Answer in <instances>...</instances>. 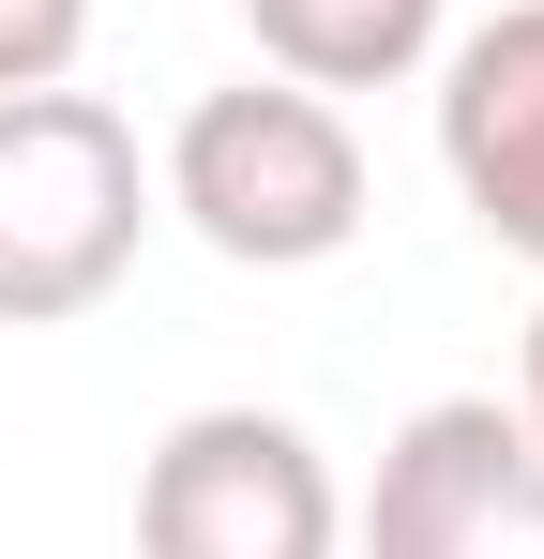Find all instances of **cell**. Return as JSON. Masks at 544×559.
<instances>
[{
    "mask_svg": "<svg viewBox=\"0 0 544 559\" xmlns=\"http://www.w3.org/2000/svg\"><path fill=\"white\" fill-rule=\"evenodd\" d=\"M243 31L303 92H393L439 61V0H243Z\"/></svg>",
    "mask_w": 544,
    "mask_h": 559,
    "instance_id": "cell-6",
    "label": "cell"
},
{
    "mask_svg": "<svg viewBox=\"0 0 544 559\" xmlns=\"http://www.w3.org/2000/svg\"><path fill=\"white\" fill-rule=\"evenodd\" d=\"M515 424L544 439V302H530V348H515Z\"/></svg>",
    "mask_w": 544,
    "mask_h": 559,
    "instance_id": "cell-8",
    "label": "cell"
},
{
    "mask_svg": "<svg viewBox=\"0 0 544 559\" xmlns=\"http://www.w3.org/2000/svg\"><path fill=\"white\" fill-rule=\"evenodd\" d=\"M348 559H544V439L499 393H439L378 439Z\"/></svg>",
    "mask_w": 544,
    "mask_h": 559,
    "instance_id": "cell-4",
    "label": "cell"
},
{
    "mask_svg": "<svg viewBox=\"0 0 544 559\" xmlns=\"http://www.w3.org/2000/svg\"><path fill=\"white\" fill-rule=\"evenodd\" d=\"M152 242V167L106 92H0V333H61Z\"/></svg>",
    "mask_w": 544,
    "mask_h": 559,
    "instance_id": "cell-2",
    "label": "cell"
},
{
    "mask_svg": "<svg viewBox=\"0 0 544 559\" xmlns=\"http://www.w3.org/2000/svg\"><path fill=\"white\" fill-rule=\"evenodd\" d=\"M91 46V0H0V92H61Z\"/></svg>",
    "mask_w": 544,
    "mask_h": 559,
    "instance_id": "cell-7",
    "label": "cell"
},
{
    "mask_svg": "<svg viewBox=\"0 0 544 559\" xmlns=\"http://www.w3.org/2000/svg\"><path fill=\"white\" fill-rule=\"evenodd\" d=\"M439 167L469 227L544 273V0H499L484 31L439 46Z\"/></svg>",
    "mask_w": 544,
    "mask_h": 559,
    "instance_id": "cell-5",
    "label": "cell"
},
{
    "mask_svg": "<svg viewBox=\"0 0 544 559\" xmlns=\"http://www.w3.org/2000/svg\"><path fill=\"white\" fill-rule=\"evenodd\" d=\"M137 559H348V484L287 408H181L137 468Z\"/></svg>",
    "mask_w": 544,
    "mask_h": 559,
    "instance_id": "cell-3",
    "label": "cell"
},
{
    "mask_svg": "<svg viewBox=\"0 0 544 559\" xmlns=\"http://www.w3.org/2000/svg\"><path fill=\"white\" fill-rule=\"evenodd\" d=\"M152 197L227 273H318V258L363 242V136H348V106L303 92V76H227V92L181 106Z\"/></svg>",
    "mask_w": 544,
    "mask_h": 559,
    "instance_id": "cell-1",
    "label": "cell"
}]
</instances>
